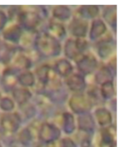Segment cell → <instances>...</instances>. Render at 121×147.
I'll return each mask as SVG.
<instances>
[{
    "mask_svg": "<svg viewBox=\"0 0 121 147\" xmlns=\"http://www.w3.org/2000/svg\"><path fill=\"white\" fill-rule=\"evenodd\" d=\"M34 48L42 59H56L63 52V44L60 40L42 30L37 33Z\"/></svg>",
    "mask_w": 121,
    "mask_h": 147,
    "instance_id": "1",
    "label": "cell"
},
{
    "mask_svg": "<svg viewBox=\"0 0 121 147\" xmlns=\"http://www.w3.org/2000/svg\"><path fill=\"white\" fill-rule=\"evenodd\" d=\"M116 35L111 30L98 40L91 44V50L94 52L101 63H105L116 54Z\"/></svg>",
    "mask_w": 121,
    "mask_h": 147,
    "instance_id": "2",
    "label": "cell"
},
{
    "mask_svg": "<svg viewBox=\"0 0 121 147\" xmlns=\"http://www.w3.org/2000/svg\"><path fill=\"white\" fill-rule=\"evenodd\" d=\"M91 50V43L87 38L68 37L63 45L62 54L74 63L80 57Z\"/></svg>",
    "mask_w": 121,
    "mask_h": 147,
    "instance_id": "3",
    "label": "cell"
},
{
    "mask_svg": "<svg viewBox=\"0 0 121 147\" xmlns=\"http://www.w3.org/2000/svg\"><path fill=\"white\" fill-rule=\"evenodd\" d=\"M73 64L77 72L82 74L85 77H87L94 74L101 62L94 52L90 50L81 57Z\"/></svg>",
    "mask_w": 121,
    "mask_h": 147,
    "instance_id": "4",
    "label": "cell"
},
{
    "mask_svg": "<svg viewBox=\"0 0 121 147\" xmlns=\"http://www.w3.org/2000/svg\"><path fill=\"white\" fill-rule=\"evenodd\" d=\"M67 102L72 111L79 115L87 113L94 107V104L85 92L71 94Z\"/></svg>",
    "mask_w": 121,
    "mask_h": 147,
    "instance_id": "5",
    "label": "cell"
},
{
    "mask_svg": "<svg viewBox=\"0 0 121 147\" xmlns=\"http://www.w3.org/2000/svg\"><path fill=\"white\" fill-rule=\"evenodd\" d=\"M89 28L90 22L74 16L66 24L68 36L72 38H87Z\"/></svg>",
    "mask_w": 121,
    "mask_h": 147,
    "instance_id": "6",
    "label": "cell"
},
{
    "mask_svg": "<svg viewBox=\"0 0 121 147\" xmlns=\"http://www.w3.org/2000/svg\"><path fill=\"white\" fill-rule=\"evenodd\" d=\"M34 75L36 77V83L44 87L52 79L59 76L53 69L52 64L48 61L43 63H39L34 70Z\"/></svg>",
    "mask_w": 121,
    "mask_h": 147,
    "instance_id": "7",
    "label": "cell"
},
{
    "mask_svg": "<svg viewBox=\"0 0 121 147\" xmlns=\"http://www.w3.org/2000/svg\"><path fill=\"white\" fill-rule=\"evenodd\" d=\"M64 83L71 94L84 92L87 87L85 77L76 70L64 79Z\"/></svg>",
    "mask_w": 121,
    "mask_h": 147,
    "instance_id": "8",
    "label": "cell"
},
{
    "mask_svg": "<svg viewBox=\"0 0 121 147\" xmlns=\"http://www.w3.org/2000/svg\"><path fill=\"white\" fill-rule=\"evenodd\" d=\"M42 30L46 32V33L50 34L52 36H54L59 40H60L61 42L68 37L67 29H66V24L61 22L57 21L52 18H50L46 22Z\"/></svg>",
    "mask_w": 121,
    "mask_h": 147,
    "instance_id": "9",
    "label": "cell"
},
{
    "mask_svg": "<svg viewBox=\"0 0 121 147\" xmlns=\"http://www.w3.org/2000/svg\"><path fill=\"white\" fill-rule=\"evenodd\" d=\"M110 30L107 24L101 19V17H98L90 22V28L88 32L87 39L90 40L91 44L94 43L97 40L103 37L104 35Z\"/></svg>",
    "mask_w": 121,
    "mask_h": 147,
    "instance_id": "10",
    "label": "cell"
},
{
    "mask_svg": "<svg viewBox=\"0 0 121 147\" xmlns=\"http://www.w3.org/2000/svg\"><path fill=\"white\" fill-rule=\"evenodd\" d=\"M100 17L115 35H116L117 5H107L101 8Z\"/></svg>",
    "mask_w": 121,
    "mask_h": 147,
    "instance_id": "11",
    "label": "cell"
},
{
    "mask_svg": "<svg viewBox=\"0 0 121 147\" xmlns=\"http://www.w3.org/2000/svg\"><path fill=\"white\" fill-rule=\"evenodd\" d=\"M101 7L98 5H81L73 11V16L90 22L100 17Z\"/></svg>",
    "mask_w": 121,
    "mask_h": 147,
    "instance_id": "12",
    "label": "cell"
},
{
    "mask_svg": "<svg viewBox=\"0 0 121 147\" xmlns=\"http://www.w3.org/2000/svg\"><path fill=\"white\" fill-rule=\"evenodd\" d=\"M52 66L55 73L63 79L67 78L75 71V66L73 63L68 59L65 58L64 57H59L55 59Z\"/></svg>",
    "mask_w": 121,
    "mask_h": 147,
    "instance_id": "13",
    "label": "cell"
},
{
    "mask_svg": "<svg viewBox=\"0 0 121 147\" xmlns=\"http://www.w3.org/2000/svg\"><path fill=\"white\" fill-rule=\"evenodd\" d=\"M115 74L105 63H101L98 68L93 74V81L98 86L110 81H115Z\"/></svg>",
    "mask_w": 121,
    "mask_h": 147,
    "instance_id": "14",
    "label": "cell"
},
{
    "mask_svg": "<svg viewBox=\"0 0 121 147\" xmlns=\"http://www.w3.org/2000/svg\"><path fill=\"white\" fill-rule=\"evenodd\" d=\"M73 16V11L66 5H58L51 9V17L63 24H67Z\"/></svg>",
    "mask_w": 121,
    "mask_h": 147,
    "instance_id": "15",
    "label": "cell"
},
{
    "mask_svg": "<svg viewBox=\"0 0 121 147\" xmlns=\"http://www.w3.org/2000/svg\"><path fill=\"white\" fill-rule=\"evenodd\" d=\"M99 90L101 95L105 102L116 98V90L115 87V81L104 82L99 86Z\"/></svg>",
    "mask_w": 121,
    "mask_h": 147,
    "instance_id": "16",
    "label": "cell"
},
{
    "mask_svg": "<svg viewBox=\"0 0 121 147\" xmlns=\"http://www.w3.org/2000/svg\"><path fill=\"white\" fill-rule=\"evenodd\" d=\"M111 147H114V146H111Z\"/></svg>",
    "mask_w": 121,
    "mask_h": 147,
    "instance_id": "17",
    "label": "cell"
}]
</instances>
